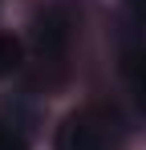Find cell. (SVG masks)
Listing matches in <instances>:
<instances>
[{"instance_id":"obj_1","label":"cell","mask_w":146,"mask_h":150,"mask_svg":"<svg viewBox=\"0 0 146 150\" xmlns=\"http://www.w3.org/2000/svg\"><path fill=\"white\" fill-rule=\"evenodd\" d=\"M122 118L110 105H81L57 126V150H122Z\"/></svg>"},{"instance_id":"obj_2","label":"cell","mask_w":146,"mask_h":150,"mask_svg":"<svg viewBox=\"0 0 146 150\" xmlns=\"http://www.w3.org/2000/svg\"><path fill=\"white\" fill-rule=\"evenodd\" d=\"M69 37H73V21H69L65 8H49L45 16L37 21V49H41V57H49V61L65 57Z\"/></svg>"},{"instance_id":"obj_3","label":"cell","mask_w":146,"mask_h":150,"mask_svg":"<svg viewBox=\"0 0 146 150\" xmlns=\"http://www.w3.org/2000/svg\"><path fill=\"white\" fill-rule=\"evenodd\" d=\"M21 61H24L21 41H16V37H0V77L16 73V69H21Z\"/></svg>"},{"instance_id":"obj_4","label":"cell","mask_w":146,"mask_h":150,"mask_svg":"<svg viewBox=\"0 0 146 150\" xmlns=\"http://www.w3.org/2000/svg\"><path fill=\"white\" fill-rule=\"evenodd\" d=\"M130 81H134V93H138V101L146 105V53L130 57Z\"/></svg>"},{"instance_id":"obj_5","label":"cell","mask_w":146,"mask_h":150,"mask_svg":"<svg viewBox=\"0 0 146 150\" xmlns=\"http://www.w3.org/2000/svg\"><path fill=\"white\" fill-rule=\"evenodd\" d=\"M0 150H28L21 130H12V126H0Z\"/></svg>"},{"instance_id":"obj_6","label":"cell","mask_w":146,"mask_h":150,"mask_svg":"<svg viewBox=\"0 0 146 150\" xmlns=\"http://www.w3.org/2000/svg\"><path fill=\"white\" fill-rule=\"evenodd\" d=\"M126 4H130L134 12H142V16H146V0H126Z\"/></svg>"}]
</instances>
